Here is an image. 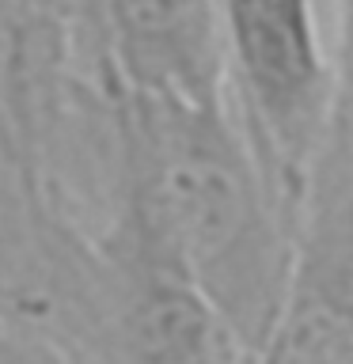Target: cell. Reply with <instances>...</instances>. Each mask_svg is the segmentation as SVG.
<instances>
[{
	"instance_id": "cell-1",
	"label": "cell",
	"mask_w": 353,
	"mask_h": 364,
	"mask_svg": "<svg viewBox=\"0 0 353 364\" xmlns=\"http://www.w3.org/2000/svg\"><path fill=\"white\" fill-rule=\"evenodd\" d=\"M232 102L122 95V193L258 360L289 311L300 247L285 190Z\"/></svg>"
},
{
	"instance_id": "cell-2",
	"label": "cell",
	"mask_w": 353,
	"mask_h": 364,
	"mask_svg": "<svg viewBox=\"0 0 353 364\" xmlns=\"http://www.w3.org/2000/svg\"><path fill=\"white\" fill-rule=\"evenodd\" d=\"M68 277L80 323V341H68L88 364H255L125 193Z\"/></svg>"
},
{
	"instance_id": "cell-3",
	"label": "cell",
	"mask_w": 353,
	"mask_h": 364,
	"mask_svg": "<svg viewBox=\"0 0 353 364\" xmlns=\"http://www.w3.org/2000/svg\"><path fill=\"white\" fill-rule=\"evenodd\" d=\"M228 84L289 198L327 136V53L315 0H221Z\"/></svg>"
},
{
	"instance_id": "cell-4",
	"label": "cell",
	"mask_w": 353,
	"mask_h": 364,
	"mask_svg": "<svg viewBox=\"0 0 353 364\" xmlns=\"http://www.w3.org/2000/svg\"><path fill=\"white\" fill-rule=\"evenodd\" d=\"M122 95L228 99L221 0H99Z\"/></svg>"
},
{
	"instance_id": "cell-5",
	"label": "cell",
	"mask_w": 353,
	"mask_h": 364,
	"mask_svg": "<svg viewBox=\"0 0 353 364\" xmlns=\"http://www.w3.org/2000/svg\"><path fill=\"white\" fill-rule=\"evenodd\" d=\"M0 364H88L46 318L0 307Z\"/></svg>"
},
{
	"instance_id": "cell-6",
	"label": "cell",
	"mask_w": 353,
	"mask_h": 364,
	"mask_svg": "<svg viewBox=\"0 0 353 364\" xmlns=\"http://www.w3.org/2000/svg\"><path fill=\"white\" fill-rule=\"evenodd\" d=\"M255 364H289V360H285L281 353H273V349H266V353H262V357H258Z\"/></svg>"
}]
</instances>
